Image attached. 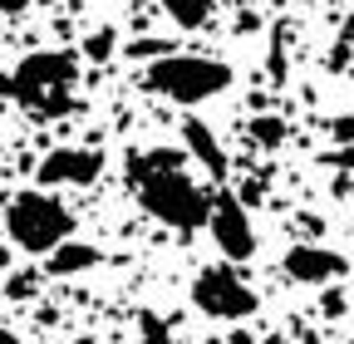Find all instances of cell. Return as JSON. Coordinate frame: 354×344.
Masks as SVG:
<instances>
[{
	"label": "cell",
	"mask_w": 354,
	"mask_h": 344,
	"mask_svg": "<svg viewBox=\"0 0 354 344\" xmlns=\"http://www.w3.org/2000/svg\"><path fill=\"white\" fill-rule=\"evenodd\" d=\"M128 187L138 197V207L153 222L172 227V231H197L212 217L207 187L183 167V153L177 148H133L128 153Z\"/></svg>",
	"instance_id": "obj_1"
},
{
	"label": "cell",
	"mask_w": 354,
	"mask_h": 344,
	"mask_svg": "<svg viewBox=\"0 0 354 344\" xmlns=\"http://www.w3.org/2000/svg\"><path fill=\"white\" fill-rule=\"evenodd\" d=\"M143 89L167 99V104H207L216 94L232 89V64L227 59H207V55H162L143 69Z\"/></svg>",
	"instance_id": "obj_2"
},
{
	"label": "cell",
	"mask_w": 354,
	"mask_h": 344,
	"mask_svg": "<svg viewBox=\"0 0 354 344\" xmlns=\"http://www.w3.org/2000/svg\"><path fill=\"white\" fill-rule=\"evenodd\" d=\"M6 236L25 256H55L64 241H74V211L39 187L15 192L6 207Z\"/></svg>",
	"instance_id": "obj_3"
},
{
	"label": "cell",
	"mask_w": 354,
	"mask_h": 344,
	"mask_svg": "<svg viewBox=\"0 0 354 344\" xmlns=\"http://www.w3.org/2000/svg\"><path fill=\"white\" fill-rule=\"evenodd\" d=\"M74 79H79V55H69V50H39V55H30V59L15 64L10 94L30 113H64L69 94H74Z\"/></svg>",
	"instance_id": "obj_4"
},
{
	"label": "cell",
	"mask_w": 354,
	"mask_h": 344,
	"mask_svg": "<svg viewBox=\"0 0 354 344\" xmlns=\"http://www.w3.org/2000/svg\"><path fill=\"white\" fill-rule=\"evenodd\" d=\"M192 305H197L207 320L232 325V320L256 315V290L241 280L236 266H202L197 280H192Z\"/></svg>",
	"instance_id": "obj_5"
},
{
	"label": "cell",
	"mask_w": 354,
	"mask_h": 344,
	"mask_svg": "<svg viewBox=\"0 0 354 344\" xmlns=\"http://www.w3.org/2000/svg\"><path fill=\"white\" fill-rule=\"evenodd\" d=\"M207 231H212L216 251L227 256V261H251L256 256V227H251V211H246V202L236 192H216Z\"/></svg>",
	"instance_id": "obj_6"
},
{
	"label": "cell",
	"mask_w": 354,
	"mask_h": 344,
	"mask_svg": "<svg viewBox=\"0 0 354 344\" xmlns=\"http://www.w3.org/2000/svg\"><path fill=\"white\" fill-rule=\"evenodd\" d=\"M104 172V153L99 148H55L35 167L39 187H88Z\"/></svg>",
	"instance_id": "obj_7"
},
{
	"label": "cell",
	"mask_w": 354,
	"mask_h": 344,
	"mask_svg": "<svg viewBox=\"0 0 354 344\" xmlns=\"http://www.w3.org/2000/svg\"><path fill=\"white\" fill-rule=\"evenodd\" d=\"M344 256L339 251H330V246H290L286 256H281V271L295 280V285H330V280H339L344 276Z\"/></svg>",
	"instance_id": "obj_8"
},
{
	"label": "cell",
	"mask_w": 354,
	"mask_h": 344,
	"mask_svg": "<svg viewBox=\"0 0 354 344\" xmlns=\"http://www.w3.org/2000/svg\"><path fill=\"white\" fill-rule=\"evenodd\" d=\"M183 143H187V153L212 172V178L221 182V178H227V153H221V143H216V133H212V128L202 123V118H187L183 123Z\"/></svg>",
	"instance_id": "obj_9"
},
{
	"label": "cell",
	"mask_w": 354,
	"mask_h": 344,
	"mask_svg": "<svg viewBox=\"0 0 354 344\" xmlns=\"http://www.w3.org/2000/svg\"><path fill=\"white\" fill-rule=\"evenodd\" d=\"M44 261H50V266H44L50 276H84L88 266H99L104 256H99V246H88V241H64L55 256H44Z\"/></svg>",
	"instance_id": "obj_10"
},
{
	"label": "cell",
	"mask_w": 354,
	"mask_h": 344,
	"mask_svg": "<svg viewBox=\"0 0 354 344\" xmlns=\"http://www.w3.org/2000/svg\"><path fill=\"white\" fill-rule=\"evenodd\" d=\"M212 6H216V0H162V10L183 25V30H202L212 20Z\"/></svg>",
	"instance_id": "obj_11"
},
{
	"label": "cell",
	"mask_w": 354,
	"mask_h": 344,
	"mask_svg": "<svg viewBox=\"0 0 354 344\" xmlns=\"http://www.w3.org/2000/svg\"><path fill=\"white\" fill-rule=\"evenodd\" d=\"M113 50H118V35H113L109 25H104V30H94V35L84 39V59H99V64H104Z\"/></svg>",
	"instance_id": "obj_12"
},
{
	"label": "cell",
	"mask_w": 354,
	"mask_h": 344,
	"mask_svg": "<svg viewBox=\"0 0 354 344\" xmlns=\"http://www.w3.org/2000/svg\"><path fill=\"white\" fill-rule=\"evenodd\" d=\"M251 138H256L261 148H281L286 123H281V118H256V123H251Z\"/></svg>",
	"instance_id": "obj_13"
},
{
	"label": "cell",
	"mask_w": 354,
	"mask_h": 344,
	"mask_svg": "<svg viewBox=\"0 0 354 344\" xmlns=\"http://www.w3.org/2000/svg\"><path fill=\"white\" fill-rule=\"evenodd\" d=\"M35 285H39V280H35V276H15V280H10V285H6V290H10V295H15V300H25V295H35Z\"/></svg>",
	"instance_id": "obj_14"
},
{
	"label": "cell",
	"mask_w": 354,
	"mask_h": 344,
	"mask_svg": "<svg viewBox=\"0 0 354 344\" xmlns=\"http://www.w3.org/2000/svg\"><path fill=\"white\" fill-rule=\"evenodd\" d=\"M330 133H335L339 143H349V138H354V118H339V123H330Z\"/></svg>",
	"instance_id": "obj_15"
},
{
	"label": "cell",
	"mask_w": 354,
	"mask_h": 344,
	"mask_svg": "<svg viewBox=\"0 0 354 344\" xmlns=\"http://www.w3.org/2000/svg\"><path fill=\"white\" fill-rule=\"evenodd\" d=\"M30 6V0H0V15H20Z\"/></svg>",
	"instance_id": "obj_16"
},
{
	"label": "cell",
	"mask_w": 354,
	"mask_h": 344,
	"mask_svg": "<svg viewBox=\"0 0 354 344\" xmlns=\"http://www.w3.org/2000/svg\"><path fill=\"white\" fill-rule=\"evenodd\" d=\"M335 162H339V167H354V143H349L344 153H335Z\"/></svg>",
	"instance_id": "obj_17"
},
{
	"label": "cell",
	"mask_w": 354,
	"mask_h": 344,
	"mask_svg": "<svg viewBox=\"0 0 354 344\" xmlns=\"http://www.w3.org/2000/svg\"><path fill=\"white\" fill-rule=\"evenodd\" d=\"M344 45H354V15L344 20Z\"/></svg>",
	"instance_id": "obj_18"
},
{
	"label": "cell",
	"mask_w": 354,
	"mask_h": 344,
	"mask_svg": "<svg viewBox=\"0 0 354 344\" xmlns=\"http://www.w3.org/2000/svg\"><path fill=\"white\" fill-rule=\"evenodd\" d=\"M0 344H20V334H10V329H0Z\"/></svg>",
	"instance_id": "obj_19"
}]
</instances>
